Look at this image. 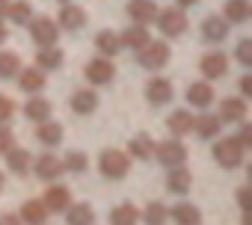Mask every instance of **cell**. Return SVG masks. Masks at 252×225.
I'll list each match as a JSON object with an SVG mask.
<instances>
[{
    "instance_id": "cell-1",
    "label": "cell",
    "mask_w": 252,
    "mask_h": 225,
    "mask_svg": "<svg viewBox=\"0 0 252 225\" xmlns=\"http://www.w3.org/2000/svg\"><path fill=\"white\" fill-rule=\"evenodd\" d=\"M128 169H131V157L125 154V151L107 148V151L101 154V175H104V178H110V181H119V178H125V175H128Z\"/></svg>"
},
{
    "instance_id": "cell-2",
    "label": "cell",
    "mask_w": 252,
    "mask_h": 225,
    "mask_svg": "<svg viewBox=\"0 0 252 225\" xmlns=\"http://www.w3.org/2000/svg\"><path fill=\"white\" fill-rule=\"evenodd\" d=\"M30 36L39 48H51L57 45V36H60V24L51 21V18H30Z\"/></svg>"
},
{
    "instance_id": "cell-3",
    "label": "cell",
    "mask_w": 252,
    "mask_h": 225,
    "mask_svg": "<svg viewBox=\"0 0 252 225\" xmlns=\"http://www.w3.org/2000/svg\"><path fill=\"white\" fill-rule=\"evenodd\" d=\"M214 160H217L220 166H225V169H237L240 160H243L240 142H237V140H220V142L214 145Z\"/></svg>"
},
{
    "instance_id": "cell-4",
    "label": "cell",
    "mask_w": 252,
    "mask_h": 225,
    "mask_svg": "<svg viewBox=\"0 0 252 225\" xmlns=\"http://www.w3.org/2000/svg\"><path fill=\"white\" fill-rule=\"evenodd\" d=\"M152 157H158L163 166H169V169H178V166H184V160H187V148L181 145V142H175V140H169V142H160V145H155V154Z\"/></svg>"
},
{
    "instance_id": "cell-5",
    "label": "cell",
    "mask_w": 252,
    "mask_h": 225,
    "mask_svg": "<svg viewBox=\"0 0 252 225\" xmlns=\"http://www.w3.org/2000/svg\"><path fill=\"white\" fill-rule=\"evenodd\" d=\"M169 62V45L166 42H149L146 48H140V65L143 68H160Z\"/></svg>"
},
{
    "instance_id": "cell-6",
    "label": "cell",
    "mask_w": 252,
    "mask_h": 225,
    "mask_svg": "<svg viewBox=\"0 0 252 225\" xmlns=\"http://www.w3.org/2000/svg\"><path fill=\"white\" fill-rule=\"evenodd\" d=\"M158 24L166 36H181L187 30V15L181 9H163V12H158Z\"/></svg>"
},
{
    "instance_id": "cell-7",
    "label": "cell",
    "mask_w": 252,
    "mask_h": 225,
    "mask_svg": "<svg viewBox=\"0 0 252 225\" xmlns=\"http://www.w3.org/2000/svg\"><path fill=\"white\" fill-rule=\"evenodd\" d=\"M113 62L110 59H92V62H86V80L89 83H95V86H104V83H110L113 80Z\"/></svg>"
},
{
    "instance_id": "cell-8",
    "label": "cell",
    "mask_w": 252,
    "mask_h": 225,
    "mask_svg": "<svg viewBox=\"0 0 252 225\" xmlns=\"http://www.w3.org/2000/svg\"><path fill=\"white\" fill-rule=\"evenodd\" d=\"M42 204H45L48 210H54V213H63V210H68V204H71V190L54 184V187L45 193V201H42Z\"/></svg>"
},
{
    "instance_id": "cell-9",
    "label": "cell",
    "mask_w": 252,
    "mask_h": 225,
    "mask_svg": "<svg viewBox=\"0 0 252 225\" xmlns=\"http://www.w3.org/2000/svg\"><path fill=\"white\" fill-rule=\"evenodd\" d=\"M228 36V21L220 18V15H208L202 21V39L205 42H222Z\"/></svg>"
},
{
    "instance_id": "cell-10",
    "label": "cell",
    "mask_w": 252,
    "mask_h": 225,
    "mask_svg": "<svg viewBox=\"0 0 252 225\" xmlns=\"http://www.w3.org/2000/svg\"><path fill=\"white\" fill-rule=\"evenodd\" d=\"M199 68L205 71V77H222L225 71H228V56L225 54H220V51H214V54H205L202 56V62H199Z\"/></svg>"
},
{
    "instance_id": "cell-11",
    "label": "cell",
    "mask_w": 252,
    "mask_h": 225,
    "mask_svg": "<svg viewBox=\"0 0 252 225\" xmlns=\"http://www.w3.org/2000/svg\"><path fill=\"white\" fill-rule=\"evenodd\" d=\"M146 95H149V101L152 104H169L172 101V83L166 80V77H152L149 80V86H146Z\"/></svg>"
},
{
    "instance_id": "cell-12",
    "label": "cell",
    "mask_w": 252,
    "mask_h": 225,
    "mask_svg": "<svg viewBox=\"0 0 252 225\" xmlns=\"http://www.w3.org/2000/svg\"><path fill=\"white\" fill-rule=\"evenodd\" d=\"M33 169H36V175L42 178V181H54V178H60L63 175V160L60 157H54V154H42L36 163H33Z\"/></svg>"
},
{
    "instance_id": "cell-13",
    "label": "cell",
    "mask_w": 252,
    "mask_h": 225,
    "mask_svg": "<svg viewBox=\"0 0 252 225\" xmlns=\"http://www.w3.org/2000/svg\"><path fill=\"white\" fill-rule=\"evenodd\" d=\"M128 15L137 21V24H152L155 18H158V6L152 3V0H131L128 3Z\"/></svg>"
},
{
    "instance_id": "cell-14",
    "label": "cell",
    "mask_w": 252,
    "mask_h": 225,
    "mask_svg": "<svg viewBox=\"0 0 252 225\" xmlns=\"http://www.w3.org/2000/svg\"><path fill=\"white\" fill-rule=\"evenodd\" d=\"M57 24H63L65 30H80V27L86 24V12H83L80 6H74V3H63Z\"/></svg>"
},
{
    "instance_id": "cell-15",
    "label": "cell",
    "mask_w": 252,
    "mask_h": 225,
    "mask_svg": "<svg viewBox=\"0 0 252 225\" xmlns=\"http://www.w3.org/2000/svg\"><path fill=\"white\" fill-rule=\"evenodd\" d=\"M18 219H21L24 225H45V222H48V207H45L39 198H30V201H24Z\"/></svg>"
},
{
    "instance_id": "cell-16",
    "label": "cell",
    "mask_w": 252,
    "mask_h": 225,
    "mask_svg": "<svg viewBox=\"0 0 252 225\" xmlns=\"http://www.w3.org/2000/svg\"><path fill=\"white\" fill-rule=\"evenodd\" d=\"M217 119L220 122H243L246 119V101L243 98H225Z\"/></svg>"
},
{
    "instance_id": "cell-17",
    "label": "cell",
    "mask_w": 252,
    "mask_h": 225,
    "mask_svg": "<svg viewBox=\"0 0 252 225\" xmlns=\"http://www.w3.org/2000/svg\"><path fill=\"white\" fill-rule=\"evenodd\" d=\"M36 140L42 142V145H60L63 142V125H57V122H51V119H45V122H39L36 125Z\"/></svg>"
},
{
    "instance_id": "cell-18",
    "label": "cell",
    "mask_w": 252,
    "mask_h": 225,
    "mask_svg": "<svg viewBox=\"0 0 252 225\" xmlns=\"http://www.w3.org/2000/svg\"><path fill=\"white\" fill-rule=\"evenodd\" d=\"M119 42H122V48H134V51H140V48H146L152 39H149V30L143 27V24H137V27H128L122 36H119Z\"/></svg>"
},
{
    "instance_id": "cell-19",
    "label": "cell",
    "mask_w": 252,
    "mask_h": 225,
    "mask_svg": "<svg viewBox=\"0 0 252 225\" xmlns=\"http://www.w3.org/2000/svg\"><path fill=\"white\" fill-rule=\"evenodd\" d=\"M63 65V51L60 48H39V54H36V68L39 71H54V68H60Z\"/></svg>"
},
{
    "instance_id": "cell-20",
    "label": "cell",
    "mask_w": 252,
    "mask_h": 225,
    "mask_svg": "<svg viewBox=\"0 0 252 225\" xmlns=\"http://www.w3.org/2000/svg\"><path fill=\"white\" fill-rule=\"evenodd\" d=\"M169 213H172V219H175L178 225H202V213H199V207H196V204L181 201V204H175Z\"/></svg>"
},
{
    "instance_id": "cell-21",
    "label": "cell",
    "mask_w": 252,
    "mask_h": 225,
    "mask_svg": "<svg viewBox=\"0 0 252 225\" xmlns=\"http://www.w3.org/2000/svg\"><path fill=\"white\" fill-rule=\"evenodd\" d=\"M95 107H98V95H95V92L80 89V92L71 95V110L80 112V116H89V112H95Z\"/></svg>"
},
{
    "instance_id": "cell-22",
    "label": "cell",
    "mask_w": 252,
    "mask_h": 225,
    "mask_svg": "<svg viewBox=\"0 0 252 225\" xmlns=\"http://www.w3.org/2000/svg\"><path fill=\"white\" fill-rule=\"evenodd\" d=\"M193 119H196V116H190L187 110H175L172 116L166 119V128H169L175 137H184V134H190V131H193Z\"/></svg>"
},
{
    "instance_id": "cell-23",
    "label": "cell",
    "mask_w": 252,
    "mask_h": 225,
    "mask_svg": "<svg viewBox=\"0 0 252 225\" xmlns=\"http://www.w3.org/2000/svg\"><path fill=\"white\" fill-rule=\"evenodd\" d=\"M187 101L193 104V107H208L211 101H214V89H211V83H205V80H199V83H193L190 89H187Z\"/></svg>"
},
{
    "instance_id": "cell-24",
    "label": "cell",
    "mask_w": 252,
    "mask_h": 225,
    "mask_svg": "<svg viewBox=\"0 0 252 225\" xmlns=\"http://www.w3.org/2000/svg\"><path fill=\"white\" fill-rule=\"evenodd\" d=\"M18 86L24 92H39L45 86V71H39V68H21L18 71Z\"/></svg>"
},
{
    "instance_id": "cell-25",
    "label": "cell",
    "mask_w": 252,
    "mask_h": 225,
    "mask_svg": "<svg viewBox=\"0 0 252 225\" xmlns=\"http://www.w3.org/2000/svg\"><path fill=\"white\" fill-rule=\"evenodd\" d=\"M30 151H24V148H9L6 151V166L15 172V175H27L30 172Z\"/></svg>"
},
{
    "instance_id": "cell-26",
    "label": "cell",
    "mask_w": 252,
    "mask_h": 225,
    "mask_svg": "<svg viewBox=\"0 0 252 225\" xmlns=\"http://www.w3.org/2000/svg\"><path fill=\"white\" fill-rule=\"evenodd\" d=\"M190 184H193V175L187 169H181V166L178 169H169V178H166V190L169 193H178L181 196V193L190 190Z\"/></svg>"
},
{
    "instance_id": "cell-27",
    "label": "cell",
    "mask_w": 252,
    "mask_h": 225,
    "mask_svg": "<svg viewBox=\"0 0 252 225\" xmlns=\"http://www.w3.org/2000/svg\"><path fill=\"white\" fill-rule=\"evenodd\" d=\"M220 119L217 116H208V112H202V116L199 119H193V131L202 137V140H211V137H217L220 134Z\"/></svg>"
},
{
    "instance_id": "cell-28",
    "label": "cell",
    "mask_w": 252,
    "mask_h": 225,
    "mask_svg": "<svg viewBox=\"0 0 252 225\" xmlns=\"http://www.w3.org/2000/svg\"><path fill=\"white\" fill-rule=\"evenodd\" d=\"M140 222V210L134 204H119L110 213V225H137Z\"/></svg>"
},
{
    "instance_id": "cell-29",
    "label": "cell",
    "mask_w": 252,
    "mask_h": 225,
    "mask_svg": "<svg viewBox=\"0 0 252 225\" xmlns=\"http://www.w3.org/2000/svg\"><path fill=\"white\" fill-rule=\"evenodd\" d=\"M24 112H27V119H33V122H45V119H51V104L45 98H30Z\"/></svg>"
},
{
    "instance_id": "cell-30",
    "label": "cell",
    "mask_w": 252,
    "mask_h": 225,
    "mask_svg": "<svg viewBox=\"0 0 252 225\" xmlns=\"http://www.w3.org/2000/svg\"><path fill=\"white\" fill-rule=\"evenodd\" d=\"M95 48H98L104 56H113V54H119V51H122V42H119V36H116V33L104 30V33H98V36H95Z\"/></svg>"
},
{
    "instance_id": "cell-31",
    "label": "cell",
    "mask_w": 252,
    "mask_h": 225,
    "mask_svg": "<svg viewBox=\"0 0 252 225\" xmlns=\"http://www.w3.org/2000/svg\"><path fill=\"white\" fill-rule=\"evenodd\" d=\"M155 145H158V142H152L149 134H137V137L131 140V154L140 157V160H149V157L155 154Z\"/></svg>"
},
{
    "instance_id": "cell-32",
    "label": "cell",
    "mask_w": 252,
    "mask_h": 225,
    "mask_svg": "<svg viewBox=\"0 0 252 225\" xmlns=\"http://www.w3.org/2000/svg\"><path fill=\"white\" fill-rule=\"evenodd\" d=\"M249 18V3L246 0H228L225 3V21L228 24H240Z\"/></svg>"
},
{
    "instance_id": "cell-33",
    "label": "cell",
    "mask_w": 252,
    "mask_h": 225,
    "mask_svg": "<svg viewBox=\"0 0 252 225\" xmlns=\"http://www.w3.org/2000/svg\"><path fill=\"white\" fill-rule=\"evenodd\" d=\"M95 213L89 204H68V225H92Z\"/></svg>"
},
{
    "instance_id": "cell-34",
    "label": "cell",
    "mask_w": 252,
    "mask_h": 225,
    "mask_svg": "<svg viewBox=\"0 0 252 225\" xmlns=\"http://www.w3.org/2000/svg\"><path fill=\"white\" fill-rule=\"evenodd\" d=\"M6 15H9V21H12V24H30L33 9H30V3L18 0V3H9V6H6Z\"/></svg>"
},
{
    "instance_id": "cell-35",
    "label": "cell",
    "mask_w": 252,
    "mask_h": 225,
    "mask_svg": "<svg viewBox=\"0 0 252 225\" xmlns=\"http://www.w3.org/2000/svg\"><path fill=\"white\" fill-rule=\"evenodd\" d=\"M18 71H21V59H18V54H0V77L9 80V77H15Z\"/></svg>"
},
{
    "instance_id": "cell-36",
    "label": "cell",
    "mask_w": 252,
    "mask_h": 225,
    "mask_svg": "<svg viewBox=\"0 0 252 225\" xmlns=\"http://www.w3.org/2000/svg\"><path fill=\"white\" fill-rule=\"evenodd\" d=\"M166 207L160 204V201H152L149 207H146V213H143V219H146V225H163L166 222Z\"/></svg>"
},
{
    "instance_id": "cell-37",
    "label": "cell",
    "mask_w": 252,
    "mask_h": 225,
    "mask_svg": "<svg viewBox=\"0 0 252 225\" xmlns=\"http://www.w3.org/2000/svg\"><path fill=\"white\" fill-rule=\"evenodd\" d=\"M63 166H65L68 172H83V169L89 166V160H86V154H83V151H71V154L63 160Z\"/></svg>"
},
{
    "instance_id": "cell-38",
    "label": "cell",
    "mask_w": 252,
    "mask_h": 225,
    "mask_svg": "<svg viewBox=\"0 0 252 225\" xmlns=\"http://www.w3.org/2000/svg\"><path fill=\"white\" fill-rule=\"evenodd\" d=\"M12 112H15V104L6 98V95H0V125H6L12 119Z\"/></svg>"
},
{
    "instance_id": "cell-39",
    "label": "cell",
    "mask_w": 252,
    "mask_h": 225,
    "mask_svg": "<svg viewBox=\"0 0 252 225\" xmlns=\"http://www.w3.org/2000/svg\"><path fill=\"white\" fill-rule=\"evenodd\" d=\"M237 59H240L243 65H252V42H249V39H243V42L237 45Z\"/></svg>"
},
{
    "instance_id": "cell-40",
    "label": "cell",
    "mask_w": 252,
    "mask_h": 225,
    "mask_svg": "<svg viewBox=\"0 0 252 225\" xmlns=\"http://www.w3.org/2000/svg\"><path fill=\"white\" fill-rule=\"evenodd\" d=\"M12 140H15L12 131H9L6 125H0V151H9V148H12Z\"/></svg>"
},
{
    "instance_id": "cell-41",
    "label": "cell",
    "mask_w": 252,
    "mask_h": 225,
    "mask_svg": "<svg viewBox=\"0 0 252 225\" xmlns=\"http://www.w3.org/2000/svg\"><path fill=\"white\" fill-rule=\"evenodd\" d=\"M234 140L240 142V148H249V145H252V128H249V125H243V128H240V134H237Z\"/></svg>"
},
{
    "instance_id": "cell-42",
    "label": "cell",
    "mask_w": 252,
    "mask_h": 225,
    "mask_svg": "<svg viewBox=\"0 0 252 225\" xmlns=\"http://www.w3.org/2000/svg\"><path fill=\"white\" fill-rule=\"evenodd\" d=\"M237 201H240V207H243V213H246V210H249V190H246V187L237 190Z\"/></svg>"
},
{
    "instance_id": "cell-43",
    "label": "cell",
    "mask_w": 252,
    "mask_h": 225,
    "mask_svg": "<svg viewBox=\"0 0 252 225\" xmlns=\"http://www.w3.org/2000/svg\"><path fill=\"white\" fill-rule=\"evenodd\" d=\"M0 225H24L15 213H3V216H0Z\"/></svg>"
},
{
    "instance_id": "cell-44",
    "label": "cell",
    "mask_w": 252,
    "mask_h": 225,
    "mask_svg": "<svg viewBox=\"0 0 252 225\" xmlns=\"http://www.w3.org/2000/svg\"><path fill=\"white\" fill-rule=\"evenodd\" d=\"M240 92H243V98L252 95V77H243V80H240Z\"/></svg>"
},
{
    "instance_id": "cell-45",
    "label": "cell",
    "mask_w": 252,
    "mask_h": 225,
    "mask_svg": "<svg viewBox=\"0 0 252 225\" xmlns=\"http://www.w3.org/2000/svg\"><path fill=\"white\" fill-rule=\"evenodd\" d=\"M6 36H9V30H6L3 24H0V45H3V42H6Z\"/></svg>"
},
{
    "instance_id": "cell-46",
    "label": "cell",
    "mask_w": 252,
    "mask_h": 225,
    "mask_svg": "<svg viewBox=\"0 0 252 225\" xmlns=\"http://www.w3.org/2000/svg\"><path fill=\"white\" fill-rule=\"evenodd\" d=\"M6 6H9V0H0V15H6Z\"/></svg>"
},
{
    "instance_id": "cell-47",
    "label": "cell",
    "mask_w": 252,
    "mask_h": 225,
    "mask_svg": "<svg viewBox=\"0 0 252 225\" xmlns=\"http://www.w3.org/2000/svg\"><path fill=\"white\" fill-rule=\"evenodd\" d=\"M196 0H178V6H193Z\"/></svg>"
},
{
    "instance_id": "cell-48",
    "label": "cell",
    "mask_w": 252,
    "mask_h": 225,
    "mask_svg": "<svg viewBox=\"0 0 252 225\" xmlns=\"http://www.w3.org/2000/svg\"><path fill=\"white\" fill-rule=\"evenodd\" d=\"M0 190H3V172H0Z\"/></svg>"
},
{
    "instance_id": "cell-49",
    "label": "cell",
    "mask_w": 252,
    "mask_h": 225,
    "mask_svg": "<svg viewBox=\"0 0 252 225\" xmlns=\"http://www.w3.org/2000/svg\"><path fill=\"white\" fill-rule=\"evenodd\" d=\"M60 3H63V0H60Z\"/></svg>"
}]
</instances>
